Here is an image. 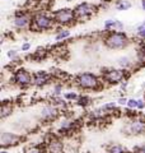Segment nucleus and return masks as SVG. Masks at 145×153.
Wrapping results in <instances>:
<instances>
[{
	"mask_svg": "<svg viewBox=\"0 0 145 153\" xmlns=\"http://www.w3.org/2000/svg\"><path fill=\"white\" fill-rule=\"evenodd\" d=\"M107 35L103 38L104 45L111 50H122L129 44L130 40L127 35L122 31H106Z\"/></svg>",
	"mask_w": 145,
	"mask_h": 153,
	"instance_id": "obj_1",
	"label": "nucleus"
},
{
	"mask_svg": "<svg viewBox=\"0 0 145 153\" xmlns=\"http://www.w3.org/2000/svg\"><path fill=\"white\" fill-rule=\"evenodd\" d=\"M56 25L54 17L52 14L47 13H43V12H40V13H36L35 16L32 17V25H31V30L36 31V32H42V31H48V30H52Z\"/></svg>",
	"mask_w": 145,
	"mask_h": 153,
	"instance_id": "obj_2",
	"label": "nucleus"
},
{
	"mask_svg": "<svg viewBox=\"0 0 145 153\" xmlns=\"http://www.w3.org/2000/svg\"><path fill=\"white\" fill-rule=\"evenodd\" d=\"M75 84L80 89H92V91H98L102 88V82L101 79L93 73H81L78 75L75 80Z\"/></svg>",
	"mask_w": 145,
	"mask_h": 153,
	"instance_id": "obj_3",
	"label": "nucleus"
},
{
	"mask_svg": "<svg viewBox=\"0 0 145 153\" xmlns=\"http://www.w3.org/2000/svg\"><path fill=\"white\" fill-rule=\"evenodd\" d=\"M52 17H54L57 26H69L78 19L75 10L72 8H62L59 10H55L52 13Z\"/></svg>",
	"mask_w": 145,
	"mask_h": 153,
	"instance_id": "obj_4",
	"label": "nucleus"
},
{
	"mask_svg": "<svg viewBox=\"0 0 145 153\" xmlns=\"http://www.w3.org/2000/svg\"><path fill=\"white\" fill-rule=\"evenodd\" d=\"M75 14H76V18L78 19H84V18H89L98 12V7L93 3H88V1H83V3H79L78 5L74 8Z\"/></svg>",
	"mask_w": 145,
	"mask_h": 153,
	"instance_id": "obj_5",
	"label": "nucleus"
},
{
	"mask_svg": "<svg viewBox=\"0 0 145 153\" xmlns=\"http://www.w3.org/2000/svg\"><path fill=\"white\" fill-rule=\"evenodd\" d=\"M13 83L19 85V87H27V85L33 84V74H31L28 70L19 68L14 71L13 74Z\"/></svg>",
	"mask_w": 145,
	"mask_h": 153,
	"instance_id": "obj_6",
	"label": "nucleus"
},
{
	"mask_svg": "<svg viewBox=\"0 0 145 153\" xmlns=\"http://www.w3.org/2000/svg\"><path fill=\"white\" fill-rule=\"evenodd\" d=\"M126 76V69H108L102 73V78L108 84H117L125 80Z\"/></svg>",
	"mask_w": 145,
	"mask_h": 153,
	"instance_id": "obj_7",
	"label": "nucleus"
},
{
	"mask_svg": "<svg viewBox=\"0 0 145 153\" xmlns=\"http://www.w3.org/2000/svg\"><path fill=\"white\" fill-rule=\"evenodd\" d=\"M125 130L129 134H131V135H140V134L145 133V119L135 116L132 120H130L127 123Z\"/></svg>",
	"mask_w": 145,
	"mask_h": 153,
	"instance_id": "obj_8",
	"label": "nucleus"
},
{
	"mask_svg": "<svg viewBox=\"0 0 145 153\" xmlns=\"http://www.w3.org/2000/svg\"><path fill=\"white\" fill-rule=\"evenodd\" d=\"M32 17L26 12H18L13 18V26L18 30H24V28L31 27L32 25Z\"/></svg>",
	"mask_w": 145,
	"mask_h": 153,
	"instance_id": "obj_9",
	"label": "nucleus"
},
{
	"mask_svg": "<svg viewBox=\"0 0 145 153\" xmlns=\"http://www.w3.org/2000/svg\"><path fill=\"white\" fill-rule=\"evenodd\" d=\"M40 115H41V119L43 121H51V120H55L57 117L59 111H57L55 105H47V106L42 107Z\"/></svg>",
	"mask_w": 145,
	"mask_h": 153,
	"instance_id": "obj_10",
	"label": "nucleus"
},
{
	"mask_svg": "<svg viewBox=\"0 0 145 153\" xmlns=\"http://www.w3.org/2000/svg\"><path fill=\"white\" fill-rule=\"evenodd\" d=\"M62 149H64V144L61 139L51 135V139L46 143V151L48 153H62Z\"/></svg>",
	"mask_w": 145,
	"mask_h": 153,
	"instance_id": "obj_11",
	"label": "nucleus"
},
{
	"mask_svg": "<svg viewBox=\"0 0 145 153\" xmlns=\"http://www.w3.org/2000/svg\"><path fill=\"white\" fill-rule=\"evenodd\" d=\"M21 139H22L21 135H17V134L9 133V131H3V134H1V146L3 147H9V146L18 144Z\"/></svg>",
	"mask_w": 145,
	"mask_h": 153,
	"instance_id": "obj_12",
	"label": "nucleus"
},
{
	"mask_svg": "<svg viewBox=\"0 0 145 153\" xmlns=\"http://www.w3.org/2000/svg\"><path fill=\"white\" fill-rule=\"evenodd\" d=\"M51 78H52V75L48 74L47 71L40 70V71H37V73H33V84L38 85V87H41V85H43V84H46V83L50 82Z\"/></svg>",
	"mask_w": 145,
	"mask_h": 153,
	"instance_id": "obj_13",
	"label": "nucleus"
},
{
	"mask_svg": "<svg viewBox=\"0 0 145 153\" xmlns=\"http://www.w3.org/2000/svg\"><path fill=\"white\" fill-rule=\"evenodd\" d=\"M0 115H1V119H7L9 115H12V111H13V105L9 103V102H4L1 105V110H0Z\"/></svg>",
	"mask_w": 145,
	"mask_h": 153,
	"instance_id": "obj_14",
	"label": "nucleus"
},
{
	"mask_svg": "<svg viewBox=\"0 0 145 153\" xmlns=\"http://www.w3.org/2000/svg\"><path fill=\"white\" fill-rule=\"evenodd\" d=\"M131 7H132V3L130 1V0H118V1L116 3V9L120 12L129 10Z\"/></svg>",
	"mask_w": 145,
	"mask_h": 153,
	"instance_id": "obj_15",
	"label": "nucleus"
},
{
	"mask_svg": "<svg viewBox=\"0 0 145 153\" xmlns=\"http://www.w3.org/2000/svg\"><path fill=\"white\" fill-rule=\"evenodd\" d=\"M76 102H78L79 106L87 107V106H89V105H90V102H92V98L89 97V96L83 94V96H79V98L76 100Z\"/></svg>",
	"mask_w": 145,
	"mask_h": 153,
	"instance_id": "obj_16",
	"label": "nucleus"
},
{
	"mask_svg": "<svg viewBox=\"0 0 145 153\" xmlns=\"http://www.w3.org/2000/svg\"><path fill=\"white\" fill-rule=\"evenodd\" d=\"M117 64L121 66V69H126V68H129V66H131L132 63H131V60H130V57L122 56L117 60Z\"/></svg>",
	"mask_w": 145,
	"mask_h": 153,
	"instance_id": "obj_17",
	"label": "nucleus"
},
{
	"mask_svg": "<svg viewBox=\"0 0 145 153\" xmlns=\"http://www.w3.org/2000/svg\"><path fill=\"white\" fill-rule=\"evenodd\" d=\"M70 31H67V30H60V31H57V33H56V36H55V40L56 41H64L65 38H67V37H70Z\"/></svg>",
	"mask_w": 145,
	"mask_h": 153,
	"instance_id": "obj_18",
	"label": "nucleus"
},
{
	"mask_svg": "<svg viewBox=\"0 0 145 153\" xmlns=\"http://www.w3.org/2000/svg\"><path fill=\"white\" fill-rule=\"evenodd\" d=\"M102 108H103L107 114L113 112V111H116V108H117V103H116V102H107V103L103 105Z\"/></svg>",
	"mask_w": 145,
	"mask_h": 153,
	"instance_id": "obj_19",
	"label": "nucleus"
},
{
	"mask_svg": "<svg viewBox=\"0 0 145 153\" xmlns=\"http://www.w3.org/2000/svg\"><path fill=\"white\" fill-rule=\"evenodd\" d=\"M108 153H125V148L122 146H118V144H113L109 147Z\"/></svg>",
	"mask_w": 145,
	"mask_h": 153,
	"instance_id": "obj_20",
	"label": "nucleus"
},
{
	"mask_svg": "<svg viewBox=\"0 0 145 153\" xmlns=\"http://www.w3.org/2000/svg\"><path fill=\"white\" fill-rule=\"evenodd\" d=\"M64 98L65 100H71V101H76V100L79 98V96L75 92H66V93H64Z\"/></svg>",
	"mask_w": 145,
	"mask_h": 153,
	"instance_id": "obj_21",
	"label": "nucleus"
},
{
	"mask_svg": "<svg viewBox=\"0 0 145 153\" xmlns=\"http://www.w3.org/2000/svg\"><path fill=\"white\" fill-rule=\"evenodd\" d=\"M127 108L129 110H136L138 108V100H135V98H130L129 101H127Z\"/></svg>",
	"mask_w": 145,
	"mask_h": 153,
	"instance_id": "obj_22",
	"label": "nucleus"
},
{
	"mask_svg": "<svg viewBox=\"0 0 145 153\" xmlns=\"http://www.w3.org/2000/svg\"><path fill=\"white\" fill-rule=\"evenodd\" d=\"M27 153H45V149L41 147H32Z\"/></svg>",
	"mask_w": 145,
	"mask_h": 153,
	"instance_id": "obj_23",
	"label": "nucleus"
},
{
	"mask_svg": "<svg viewBox=\"0 0 145 153\" xmlns=\"http://www.w3.org/2000/svg\"><path fill=\"white\" fill-rule=\"evenodd\" d=\"M8 57H9V59H12V60L17 59V57H18V52L16 50H9L8 51Z\"/></svg>",
	"mask_w": 145,
	"mask_h": 153,
	"instance_id": "obj_24",
	"label": "nucleus"
},
{
	"mask_svg": "<svg viewBox=\"0 0 145 153\" xmlns=\"http://www.w3.org/2000/svg\"><path fill=\"white\" fill-rule=\"evenodd\" d=\"M127 101H129L127 98H125V97H120V98L117 100V103H118V105H121V106H126V105H127Z\"/></svg>",
	"mask_w": 145,
	"mask_h": 153,
	"instance_id": "obj_25",
	"label": "nucleus"
},
{
	"mask_svg": "<svg viewBox=\"0 0 145 153\" xmlns=\"http://www.w3.org/2000/svg\"><path fill=\"white\" fill-rule=\"evenodd\" d=\"M144 107H145V100L143 98L138 100V110H144Z\"/></svg>",
	"mask_w": 145,
	"mask_h": 153,
	"instance_id": "obj_26",
	"label": "nucleus"
},
{
	"mask_svg": "<svg viewBox=\"0 0 145 153\" xmlns=\"http://www.w3.org/2000/svg\"><path fill=\"white\" fill-rule=\"evenodd\" d=\"M30 49H31V44H30V42H24V44H22V47H21L22 51H28Z\"/></svg>",
	"mask_w": 145,
	"mask_h": 153,
	"instance_id": "obj_27",
	"label": "nucleus"
},
{
	"mask_svg": "<svg viewBox=\"0 0 145 153\" xmlns=\"http://www.w3.org/2000/svg\"><path fill=\"white\" fill-rule=\"evenodd\" d=\"M138 36L140 38H145V28H144V30H141V31H138Z\"/></svg>",
	"mask_w": 145,
	"mask_h": 153,
	"instance_id": "obj_28",
	"label": "nucleus"
},
{
	"mask_svg": "<svg viewBox=\"0 0 145 153\" xmlns=\"http://www.w3.org/2000/svg\"><path fill=\"white\" fill-rule=\"evenodd\" d=\"M144 28H145V21L141 22V23H140V25L136 27V31H141V30H144Z\"/></svg>",
	"mask_w": 145,
	"mask_h": 153,
	"instance_id": "obj_29",
	"label": "nucleus"
},
{
	"mask_svg": "<svg viewBox=\"0 0 145 153\" xmlns=\"http://www.w3.org/2000/svg\"><path fill=\"white\" fill-rule=\"evenodd\" d=\"M140 5H141V9L145 12V0H140Z\"/></svg>",
	"mask_w": 145,
	"mask_h": 153,
	"instance_id": "obj_30",
	"label": "nucleus"
},
{
	"mask_svg": "<svg viewBox=\"0 0 145 153\" xmlns=\"http://www.w3.org/2000/svg\"><path fill=\"white\" fill-rule=\"evenodd\" d=\"M138 153H145V146L141 147V148H139V149H138Z\"/></svg>",
	"mask_w": 145,
	"mask_h": 153,
	"instance_id": "obj_31",
	"label": "nucleus"
},
{
	"mask_svg": "<svg viewBox=\"0 0 145 153\" xmlns=\"http://www.w3.org/2000/svg\"><path fill=\"white\" fill-rule=\"evenodd\" d=\"M0 153H7V152H5V151H1V152H0Z\"/></svg>",
	"mask_w": 145,
	"mask_h": 153,
	"instance_id": "obj_32",
	"label": "nucleus"
},
{
	"mask_svg": "<svg viewBox=\"0 0 145 153\" xmlns=\"http://www.w3.org/2000/svg\"><path fill=\"white\" fill-rule=\"evenodd\" d=\"M65 1H72V0H65Z\"/></svg>",
	"mask_w": 145,
	"mask_h": 153,
	"instance_id": "obj_33",
	"label": "nucleus"
}]
</instances>
